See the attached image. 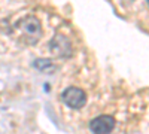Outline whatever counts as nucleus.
<instances>
[{
  "label": "nucleus",
  "mask_w": 149,
  "mask_h": 134,
  "mask_svg": "<svg viewBox=\"0 0 149 134\" xmlns=\"http://www.w3.org/2000/svg\"><path fill=\"white\" fill-rule=\"evenodd\" d=\"M17 28L19 31V37L27 45H36L42 37V26L40 21L34 15H27L17 22Z\"/></svg>",
  "instance_id": "obj_1"
},
{
  "label": "nucleus",
  "mask_w": 149,
  "mask_h": 134,
  "mask_svg": "<svg viewBox=\"0 0 149 134\" xmlns=\"http://www.w3.org/2000/svg\"><path fill=\"white\" fill-rule=\"evenodd\" d=\"M61 101L70 109H81L86 103V95L81 88L76 87H69L61 92Z\"/></svg>",
  "instance_id": "obj_2"
},
{
  "label": "nucleus",
  "mask_w": 149,
  "mask_h": 134,
  "mask_svg": "<svg viewBox=\"0 0 149 134\" xmlns=\"http://www.w3.org/2000/svg\"><path fill=\"white\" fill-rule=\"evenodd\" d=\"M49 48H51V52L55 57L67 58V57L72 55V43L63 34H57L55 37L49 42Z\"/></svg>",
  "instance_id": "obj_3"
},
{
  "label": "nucleus",
  "mask_w": 149,
  "mask_h": 134,
  "mask_svg": "<svg viewBox=\"0 0 149 134\" xmlns=\"http://www.w3.org/2000/svg\"><path fill=\"white\" fill-rule=\"evenodd\" d=\"M115 119L109 115H100L90 122V130L97 134H106L115 128Z\"/></svg>",
  "instance_id": "obj_4"
},
{
  "label": "nucleus",
  "mask_w": 149,
  "mask_h": 134,
  "mask_svg": "<svg viewBox=\"0 0 149 134\" xmlns=\"http://www.w3.org/2000/svg\"><path fill=\"white\" fill-rule=\"evenodd\" d=\"M33 66H34L37 70H40V72H45V70H48V69H52V63L49 61V60H43V58L36 60Z\"/></svg>",
  "instance_id": "obj_5"
}]
</instances>
